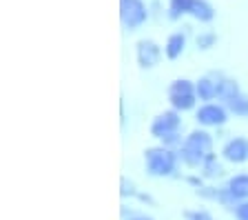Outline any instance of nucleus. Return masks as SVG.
<instances>
[{
    "label": "nucleus",
    "instance_id": "3",
    "mask_svg": "<svg viewBox=\"0 0 248 220\" xmlns=\"http://www.w3.org/2000/svg\"><path fill=\"white\" fill-rule=\"evenodd\" d=\"M166 100H169V107H173L180 114L195 111L197 105H200L197 94H195V80L175 78L169 85V89H166Z\"/></svg>",
    "mask_w": 248,
    "mask_h": 220
},
{
    "label": "nucleus",
    "instance_id": "19",
    "mask_svg": "<svg viewBox=\"0 0 248 220\" xmlns=\"http://www.w3.org/2000/svg\"><path fill=\"white\" fill-rule=\"evenodd\" d=\"M138 191H140L138 185H135L131 178H126V176H122V178H120V196H122L124 200H135Z\"/></svg>",
    "mask_w": 248,
    "mask_h": 220
},
{
    "label": "nucleus",
    "instance_id": "25",
    "mask_svg": "<svg viewBox=\"0 0 248 220\" xmlns=\"http://www.w3.org/2000/svg\"><path fill=\"white\" fill-rule=\"evenodd\" d=\"M149 7H151V18H162V16H166V9H162L160 0H153Z\"/></svg>",
    "mask_w": 248,
    "mask_h": 220
},
{
    "label": "nucleus",
    "instance_id": "23",
    "mask_svg": "<svg viewBox=\"0 0 248 220\" xmlns=\"http://www.w3.org/2000/svg\"><path fill=\"white\" fill-rule=\"evenodd\" d=\"M232 216H235V220H248V200H239L232 207Z\"/></svg>",
    "mask_w": 248,
    "mask_h": 220
},
{
    "label": "nucleus",
    "instance_id": "13",
    "mask_svg": "<svg viewBox=\"0 0 248 220\" xmlns=\"http://www.w3.org/2000/svg\"><path fill=\"white\" fill-rule=\"evenodd\" d=\"M217 78V100H222V102H226L228 98H232L235 94H239L242 91V87H239V83L232 76H226V73L222 71H213Z\"/></svg>",
    "mask_w": 248,
    "mask_h": 220
},
{
    "label": "nucleus",
    "instance_id": "7",
    "mask_svg": "<svg viewBox=\"0 0 248 220\" xmlns=\"http://www.w3.org/2000/svg\"><path fill=\"white\" fill-rule=\"evenodd\" d=\"M164 58V45L153 38H140L135 42V63L140 69H155Z\"/></svg>",
    "mask_w": 248,
    "mask_h": 220
},
{
    "label": "nucleus",
    "instance_id": "5",
    "mask_svg": "<svg viewBox=\"0 0 248 220\" xmlns=\"http://www.w3.org/2000/svg\"><path fill=\"white\" fill-rule=\"evenodd\" d=\"M231 111L222 100H211V102H200L195 109V122L204 129H222L228 125Z\"/></svg>",
    "mask_w": 248,
    "mask_h": 220
},
{
    "label": "nucleus",
    "instance_id": "16",
    "mask_svg": "<svg viewBox=\"0 0 248 220\" xmlns=\"http://www.w3.org/2000/svg\"><path fill=\"white\" fill-rule=\"evenodd\" d=\"M193 2H195V0H169V7H166V20L177 22L184 16H188Z\"/></svg>",
    "mask_w": 248,
    "mask_h": 220
},
{
    "label": "nucleus",
    "instance_id": "15",
    "mask_svg": "<svg viewBox=\"0 0 248 220\" xmlns=\"http://www.w3.org/2000/svg\"><path fill=\"white\" fill-rule=\"evenodd\" d=\"M188 16L193 20L202 22V25H206V22H213L215 20V7L208 2V0H195L191 7V14Z\"/></svg>",
    "mask_w": 248,
    "mask_h": 220
},
{
    "label": "nucleus",
    "instance_id": "11",
    "mask_svg": "<svg viewBox=\"0 0 248 220\" xmlns=\"http://www.w3.org/2000/svg\"><path fill=\"white\" fill-rule=\"evenodd\" d=\"M197 171L204 176V180L206 183H217V180H222L224 176H226V167H224V158L217 156L215 152L208 153L206 158H204V163H202V167L197 169Z\"/></svg>",
    "mask_w": 248,
    "mask_h": 220
},
{
    "label": "nucleus",
    "instance_id": "10",
    "mask_svg": "<svg viewBox=\"0 0 248 220\" xmlns=\"http://www.w3.org/2000/svg\"><path fill=\"white\" fill-rule=\"evenodd\" d=\"M188 32L191 27H184V32H173L164 40V58L166 60H180L188 47Z\"/></svg>",
    "mask_w": 248,
    "mask_h": 220
},
{
    "label": "nucleus",
    "instance_id": "24",
    "mask_svg": "<svg viewBox=\"0 0 248 220\" xmlns=\"http://www.w3.org/2000/svg\"><path fill=\"white\" fill-rule=\"evenodd\" d=\"M135 200H138L140 204H146V207H155V198L149 194V191H142V189H140V191H138V196H135Z\"/></svg>",
    "mask_w": 248,
    "mask_h": 220
},
{
    "label": "nucleus",
    "instance_id": "1",
    "mask_svg": "<svg viewBox=\"0 0 248 220\" xmlns=\"http://www.w3.org/2000/svg\"><path fill=\"white\" fill-rule=\"evenodd\" d=\"M213 152H215V134H211V129H204V127H195L184 136V142L177 149V156H180L182 167L197 171L204 158Z\"/></svg>",
    "mask_w": 248,
    "mask_h": 220
},
{
    "label": "nucleus",
    "instance_id": "20",
    "mask_svg": "<svg viewBox=\"0 0 248 220\" xmlns=\"http://www.w3.org/2000/svg\"><path fill=\"white\" fill-rule=\"evenodd\" d=\"M182 180H184V183L188 185V187H191L193 191L206 185V180H204V176H202L200 171H188V173H184V176H182Z\"/></svg>",
    "mask_w": 248,
    "mask_h": 220
},
{
    "label": "nucleus",
    "instance_id": "6",
    "mask_svg": "<svg viewBox=\"0 0 248 220\" xmlns=\"http://www.w3.org/2000/svg\"><path fill=\"white\" fill-rule=\"evenodd\" d=\"M182 127H184V118H182V114L180 111H175L173 107H169V109L160 111V114L151 120L149 134L155 138V140H160V138L169 136V134L182 131Z\"/></svg>",
    "mask_w": 248,
    "mask_h": 220
},
{
    "label": "nucleus",
    "instance_id": "18",
    "mask_svg": "<svg viewBox=\"0 0 248 220\" xmlns=\"http://www.w3.org/2000/svg\"><path fill=\"white\" fill-rule=\"evenodd\" d=\"M217 40H219L217 34L211 32V29L208 32H200L195 36V49L197 51H211L213 47H217Z\"/></svg>",
    "mask_w": 248,
    "mask_h": 220
},
{
    "label": "nucleus",
    "instance_id": "14",
    "mask_svg": "<svg viewBox=\"0 0 248 220\" xmlns=\"http://www.w3.org/2000/svg\"><path fill=\"white\" fill-rule=\"evenodd\" d=\"M224 185L228 187V191L237 203L239 200H248V173H235Z\"/></svg>",
    "mask_w": 248,
    "mask_h": 220
},
{
    "label": "nucleus",
    "instance_id": "9",
    "mask_svg": "<svg viewBox=\"0 0 248 220\" xmlns=\"http://www.w3.org/2000/svg\"><path fill=\"white\" fill-rule=\"evenodd\" d=\"M195 196L206 203H217L219 207H226V209L232 211V207L237 204V200L232 198V194L228 191L226 185H213V183H206L204 187L195 189Z\"/></svg>",
    "mask_w": 248,
    "mask_h": 220
},
{
    "label": "nucleus",
    "instance_id": "21",
    "mask_svg": "<svg viewBox=\"0 0 248 220\" xmlns=\"http://www.w3.org/2000/svg\"><path fill=\"white\" fill-rule=\"evenodd\" d=\"M157 142L164 147H170V149H180L182 142H184V136H182V131H175V134H169V136L160 138Z\"/></svg>",
    "mask_w": 248,
    "mask_h": 220
},
{
    "label": "nucleus",
    "instance_id": "12",
    "mask_svg": "<svg viewBox=\"0 0 248 220\" xmlns=\"http://www.w3.org/2000/svg\"><path fill=\"white\" fill-rule=\"evenodd\" d=\"M195 94L200 102H211V100H217V78L215 73H204L195 80Z\"/></svg>",
    "mask_w": 248,
    "mask_h": 220
},
{
    "label": "nucleus",
    "instance_id": "4",
    "mask_svg": "<svg viewBox=\"0 0 248 220\" xmlns=\"http://www.w3.org/2000/svg\"><path fill=\"white\" fill-rule=\"evenodd\" d=\"M151 20V7L146 0H120V22L126 32H138Z\"/></svg>",
    "mask_w": 248,
    "mask_h": 220
},
{
    "label": "nucleus",
    "instance_id": "17",
    "mask_svg": "<svg viewBox=\"0 0 248 220\" xmlns=\"http://www.w3.org/2000/svg\"><path fill=\"white\" fill-rule=\"evenodd\" d=\"M224 105L228 107L231 116L248 120V94H246V91H239V94H235L232 98H228Z\"/></svg>",
    "mask_w": 248,
    "mask_h": 220
},
{
    "label": "nucleus",
    "instance_id": "22",
    "mask_svg": "<svg viewBox=\"0 0 248 220\" xmlns=\"http://www.w3.org/2000/svg\"><path fill=\"white\" fill-rule=\"evenodd\" d=\"M184 220H215V216L208 209H186L184 211Z\"/></svg>",
    "mask_w": 248,
    "mask_h": 220
},
{
    "label": "nucleus",
    "instance_id": "26",
    "mask_svg": "<svg viewBox=\"0 0 248 220\" xmlns=\"http://www.w3.org/2000/svg\"><path fill=\"white\" fill-rule=\"evenodd\" d=\"M124 220H153L149 214H140V211H135V214H131V216H126Z\"/></svg>",
    "mask_w": 248,
    "mask_h": 220
},
{
    "label": "nucleus",
    "instance_id": "8",
    "mask_svg": "<svg viewBox=\"0 0 248 220\" xmlns=\"http://www.w3.org/2000/svg\"><path fill=\"white\" fill-rule=\"evenodd\" d=\"M219 156L228 165H246L248 163V138L246 136H231L224 140Z\"/></svg>",
    "mask_w": 248,
    "mask_h": 220
},
{
    "label": "nucleus",
    "instance_id": "2",
    "mask_svg": "<svg viewBox=\"0 0 248 220\" xmlns=\"http://www.w3.org/2000/svg\"><path fill=\"white\" fill-rule=\"evenodd\" d=\"M144 171L149 178H182L180 176V156L177 149L164 145H155L144 149Z\"/></svg>",
    "mask_w": 248,
    "mask_h": 220
}]
</instances>
